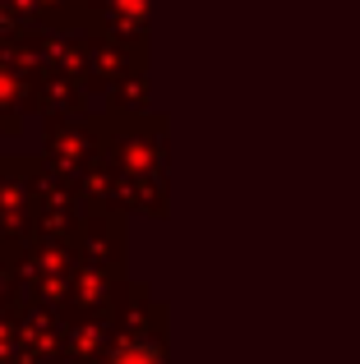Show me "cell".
Returning <instances> with one entry per match:
<instances>
[{"label":"cell","mask_w":360,"mask_h":364,"mask_svg":"<svg viewBox=\"0 0 360 364\" xmlns=\"http://www.w3.org/2000/svg\"><path fill=\"white\" fill-rule=\"evenodd\" d=\"M111 364H162V355H157L153 346H125Z\"/></svg>","instance_id":"6da1fadb"}]
</instances>
